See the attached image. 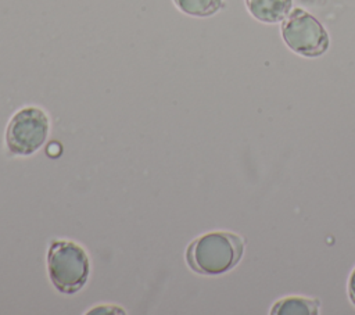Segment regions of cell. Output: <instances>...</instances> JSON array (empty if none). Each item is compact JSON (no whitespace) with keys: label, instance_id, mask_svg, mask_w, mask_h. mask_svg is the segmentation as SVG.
Masks as SVG:
<instances>
[{"label":"cell","instance_id":"6da1fadb","mask_svg":"<svg viewBox=\"0 0 355 315\" xmlns=\"http://www.w3.org/2000/svg\"><path fill=\"white\" fill-rule=\"evenodd\" d=\"M243 240L229 232H209L194 239L186 251L189 266L201 275H222L240 261Z\"/></svg>","mask_w":355,"mask_h":315},{"label":"cell","instance_id":"7a4b0ae2","mask_svg":"<svg viewBox=\"0 0 355 315\" xmlns=\"http://www.w3.org/2000/svg\"><path fill=\"white\" fill-rule=\"evenodd\" d=\"M90 261L83 247L69 240H54L47 253V272L54 287L64 294L79 291L89 279Z\"/></svg>","mask_w":355,"mask_h":315},{"label":"cell","instance_id":"3957f363","mask_svg":"<svg viewBox=\"0 0 355 315\" xmlns=\"http://www.w3.org/2000/svg\"><path fill=\"white\" fill-rule=\"evenodd\" d=\"M282 36L294 53L304 57H318L329 49L324 26L302 8L291 10L283 19Z\"/></svg>","mask_w":355,"mask_h":315},{"label":"cell","instance_id":"277c9868","mask_svg":"<svg viewBox=\"0 0 355 315\" xmlns=\"http://www.w3.org/2000/svg\"><path fill=\"white\" fill-rule=\"evenodd\" d=\"M50 121L37 107H25L11 118L6 130V144L15 155H31L47 140Z\"/></svg>","mask_w":355,"mask_h":315},{"label":"cell","instance_id":"5b68a950","mask_svg":"<svg viewBox=\"0 0 355 315\" xmlns=\"http://www.w3.org/2000/svg\"><path fill=\"white\" fill-rule=\"evenodd\" d=\"M250 14L261 22L276 24L291 11L293 0H245Z\"/></svg>","mask_w":355,"mask_h":315},{"label":"cell","instance_id":"8992f818","mask_svg":"<svg viewBox=\"0 0 355 315\" xmlns=\"http://www.w3.org/2000/svg\"><path fill=\"white\" fill-rule=\"evenodd\" d=\"M270 314L273 315H316L319 314V303L305 297H286L275 303Z\"/></svg>","mask_w":355,"mask_h":315},{"label":"cell","instance_id":"52a82bcc","mask_svg":"<svg viewBox=\"0 0 355 315\" xmlns=\"http://www.w3.org/2000/svg\"><path fill=\"white\" fill-rule=\"evenodd\" d=\"M180 11L193 17H209L220 10L222 0H173Z\"/></svg>","mask_w":355,"mask_h":315},{"label":"cell","instance_id":"ba28073f","mask_svg":"<svg viewBox=\"0 0 355 315\" xmlns=\"http://www.w3.org/2000/svg\"><path fill=\"white\" fill-rule=\"evenodd\" d=\"M125 314L119 307H114V305H101V307H96L94 309H90L87 314Z\"/></svg>","mask_w":355,"mask_h":315},{"label":"cell","instance_id":"9c48e42d","mask_svg":"<svg viewBox=\"0 0 355 315\" xmlns=\"http://www.w3.org/2000/svg\"><path fill=\"white\" fill-rule=\"evenodd\" d=\"M348 296H349L352 304H355V269L352 271V273L349 275V279H348Z\"/></svg>","mask_w":355,"mask_h":315}]
</instances>
